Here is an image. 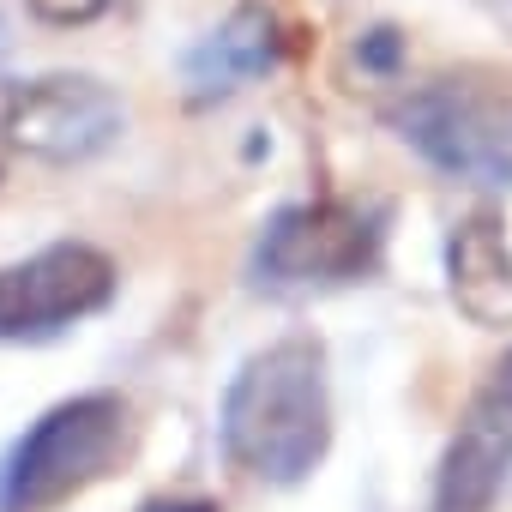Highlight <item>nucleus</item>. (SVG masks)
I'll use <instances>...</instances> for the list:
<instances>
[{
	"mask_svg": "<svg viewBox=\"0 0 512 512\" xmlns=\"http://www.w3.org/2000/svg\"><path fill=\"white\" fill-rule=\"evenodd\" d=\"M332 446V386L320 338H278L223 392V452L235 470L296 488Z\"/></svg>",
	"mask_w": 512,
	"mask_h": 512,
	"instance_id": "f257e3e1",
	"label": "nucleus"
},
{
	"mask_svg": "<svg viewBox=\"0 0 512 512\" xmlns=\"http://www.w3.org/2000/svg\"><path fill=\"white\" fill-rule=\"evenodd\" d=\"M133 446V410L121 392H79L43 410L0 458V512H61L85 488L121 470Z\"/></svg>",
	"mask_w": 512,
	"mask_h": 512,
	"instance_id": "f03ea898",
	"label": "nucleus"
},
{
	"mask_svg": "<svg viewBox=\"0 0 512 512\" xmlns=\"http://www.w3.org/2000/svg\"><path fill=\"white\" fill-rule=\"evenodd\" d=\"M392 127L446 175L476 187H512V73L506 67H452L422 79Z\"/></svg>",
	"mask_w": 512,
	"mask_h": 512,
	"instance_id": "7ed1b4c3",
	"label": "nucleus"
},
{
	"mask_svg": "<svg viewBox=\"0 0 512 512\" xmlns=\"http://www.w3.org/2000/svg\"><path fill=\"white\" fill-rule=\"evenodd\" d=\"M115 260L91 241H49L0 266V344H43L115 302Z\"/></svg>",
	"mask_w": 512,
	"mask_h": 512,
	"instance_id": "20e7f679",
	"label": "nucleus"
},
{
	"mask_svg": "<svg viewBox=\"0 0 512 512\" xmlns=\"http://www.w3.org/2000/svg\"><path fill=\"white\" fill-rule=\"evenodd\" d=\"M127 127L121 97L91 73H43L0 91V139L37 163H85Z\"/></svg>",
	"mask_w": 512,
	"mask_h": 512,
	"instance_id": "39448f33",
	"label": "nucleus"
},
{
	"mask_svg": "<svg viewBox=\"0 0 512 512\" xmlns=\"http://www.w3.org/2000/svg\"><path fill=\"white\" fill-rule=\"evenodd\" d=\"M380 260V229L368 211L344 199H308L284 205L260 235V266L266 284H356Z\"/></svg>",
	"mask_w": 512,
	"mask_h": 512,
	"instance_id": "423d86ee",
	"label": "nucleus"
},
{
	"mask_svg": "<svg viewBox=\"0 0 512 512\" xmlns=\"http://www.w3.org/2000/svg\"><path fill=\"white\" fill-rule=\"evenodd\" d=\"M512 482V344L488 362L434 470V512H488Z\"/></svg>",
	"mask_w": 512,
	"mask_h": 512,
	"instance_id": "0eeeda50",
	"label": "nucleus"
},
{
	"mask_svg": "<svg viewBox=\"0 0 512 512\" xmlns=\"http://www.w3.org/2000/svg\"><path fill=\"white\" fill-rule=\"evenodd\" d=\"M278 61H284L278 19L266 7H235L211 37H199V49L181 61V79H187V97L193 103H211V97L241 91L247 79L272 73Z\"/></svg>",
	"mask_w": 512,
	"mask_h": 512,
	"instance_id": "6e6552de",
	"label": "nucleus"
},
{
	"mask_svg": "<svg viewBox=\"0 0 512 512\" xmlns=\"http://www.w3.org/2000/svg\"><path fill=\"white\" fill-rule=\"evenodd\" d=\"M446 284H452V302L476 326H512V247L494 211H476L452 229Z\"/></svg>",
	"mask_w": 512,
	"mask_h": 512,
	"instance_id": "1a4fd4ad",
	"label": "nucleus"
},
{
	"mask_svg": "<svg viewBox=\"0 0 512 512\" xmlns=\"http://www.w3.org/2000/svg\"><path fill=\"white\" fill-rule=\"evenodd\" d=\"M25 7H31L43 25H97L103 13L121 7V0H25Z\"/></svg>",
	"mask_w": 512,
	"mask_h": 512,
	"instance_id": "9d476101",
	"label": "nucleus"
},
{
	"mask_svg": "<svg viewBox=\"0 0 512 512\" xmlns=\"http://www.w3.org/2000/svg\"><path fill=\"white\" fill-rule=\"evenodd\" d=\"M139 512H217V506H205V500H151Z\"/></svg>",
	"mask_w": 512,
	"mask_h": 512,
	"instance_id": "9b49d317",
	"label": "nucleus"
},
{
	"mask_svg": "<svg viewBox=\"0 0 512 512\" xmlns=\"http://www.w3.org/2000/svg\"><path fill=\"white\" fill-rule=\"evenodd\" d=\"M0 49H7V25H0Z\"/></svg>",
	"mask_w": 512,
	"mask_h": 512,
	"instance_id": "f8f14e48",
	"label": "nucleus"
}]
</instances>
